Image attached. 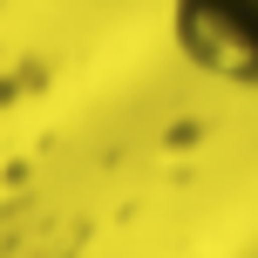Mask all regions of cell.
Here are the masks:
<instances>
[{
    "instance_id": "6da1fadb",
    "label": "cell",
    "mask_w": 258,
    "mask_h": 258,
    "mask_svg": "<svg viewBox=\"0 0 258 258\" xmlns=\"http://www.w3.org/2000/svg\"><path fill=\"white\" fill-rule=\"evenodd\" d=\"M170 48L218 89H258V0H170Z\"/></svg>"
}]
</instances>
